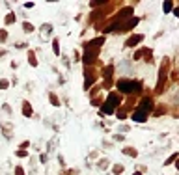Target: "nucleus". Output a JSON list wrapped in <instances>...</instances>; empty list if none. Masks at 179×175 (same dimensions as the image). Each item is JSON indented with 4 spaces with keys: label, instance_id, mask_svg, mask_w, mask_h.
<instances>
[{
    "label": "nucleus",
    "instance_id": "nucleus-1",
    "mask_svg": "<svg viewBox=\"0 0 179 175\" xmlns=\"http://www.w3.org/2000/svg\"><path fill=\"white\" fill-rule=\"evenodd\" d=\"M120 103V97L118 95H110L108 97V101H106V105L103 106V112L105 114H112V110H114V106Z\"/></svg>",
    "mask_w": 179,
    "mask_h": 175
},
{
    "label": "nucleus",
    "instance_id": "nucleus-2",
    "mask_svg": "<svg viewBox=\"0 0 179 175\" xmlns=\"http://www.w3.org/2000/svg\"><path fill=\"white\" fill-rule=\"evenodd\" d=\"M118 88H120V91L129 93V91H132L134 88L140 89V84H134V82H120V84H118Z\"/></svg>",
    "mask_w": 179,
    "mask_h": 175
},
{
    "label": "nucleus",
    "instance_id": "nucleus-3",
    "mask_svg": "<svg viewBox=\"0 0 179 175\" xmlns=\"http://www.w3.org/2000/svg\"><path fill=\"white\" fill-rule=\"evenodd\" d=\"M140 110H144L146 114L151 110V101H149V99H144V101H142V106H140Z\"/></svg>",
    "mask_w": 179,
    "mask_h": 175
},
{
    "label": "nucleus",
    "instance_id": "nucleus-4",
    "mask_svg": "<svg viewBox=\"0 0 179 175\" xmlns=\"http://www.w3.org/2000/svg\"><path fill=\"white\" fill-rule=\"evenodd\" d=\"M132 117H134V121H144V119H146V112L138 108V112H136V114H134Z\"/></svg>",
    "mask_w": 179,
    "mask_h": 175
},
{
    "label": "nucleus",
    "instance_id": "nucleus-5",
    "mask_svg": "<svg viewBox=\"0 0 179 175\" xmlns=\"http://www.w3.org/2000/svg\"><path fill=\"white\" fill-rule=\"evenodd\" d=\"M170 10H172V2H166L164 4V11H170Z\"/></svg>",
    "mask_w": 179,
    "mask_h": 175
},
{
    "label": "nucleus",
    "instance_id": "nucleus-6",
    "mask_svg": "<svg viewBox=\"0 0 179 175\" xmlns=\"http://www.w3.org/2000/svg\"><path fill=\"white\" fill-rule=\"evenodd\" d=\"M121 171H123L121 166H114V173H121Z\"/></svg>",
    "mask_w": 179,
    "mask_h": 175
},
{
    "label": "nucleus",
    "instance_id": "nucleus-7",
    "mask_svg": "<svg viewBox=\"0 0 179 175\" xmlns=\"http://www.w3.org/2000/svg\"><path fill=\"white\" fill-rule=\"evenodd\" d=\"M4 39H6V32L2 30V32H0V41H4Z\"/></svg>",
    "mask_w": 179,
    "mask_h": 175
},
{
    "label": "nucleus",
    "instance_id": "nucleus-8",
    "mask_svg": "<svg viewBox=\"0 0 179 175\" xmlns=\"http://www.w3.org/2000/svg\"><path fill=\"white\" fill-rule=\"evenodd\" d=\"M17 175H22V171H21V168H17Z\"/></svg>",
    "mask_w": 179,
    "mask_h": 175
},
{
    "label": "nucleus",
    "instance_id": "nucleus-9",
    "mask_svg": "<svg viewBox=\"0 0 179 175\" xmlns=\"http://www.w3.org/2000/svg\"><path fill=\"white\" fill-rule=\"evenodd\" d=\"M134 175H140V173H134Z\"/></svg>",
    "mask_w": 179,
    "mask_h": 175
}]
</instances>
